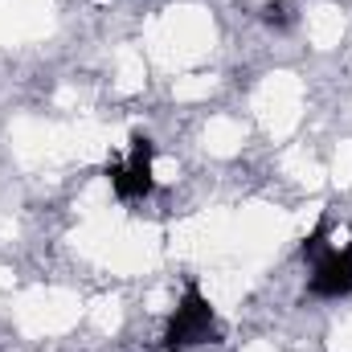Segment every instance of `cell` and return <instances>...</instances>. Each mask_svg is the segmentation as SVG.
Masks as SVG:
<instances>
[{
  "label": "cell",
  "mask_w": 352,
  "mask_h": 352,
  "mask_svg": "<svg viewBox=\"0 0 352 352\" xmlns=\"http://www.w3.org/2000/svg\"><path fill=\"white\" fill-rule=\"evenodd\" d=\"M217 340H221V324L213 316V303L188 278L184 283V295H180V303H176V311H173V320L164 328V349L184 352V349H197V344H217Z\"/></svg>",
  "instance_id": "cell-1"
},
{
  "label": "cell",
  "mask_w": 352,
  "mask_h": 352,
  "mask_svg": "<svg viewBox=\"0 0 352 352\" xmlns=\"http://www.w3.org/2000/svg\"><path fill=\"white\" fill-rule=\"evenodd\" d=\"M152 160H156V144H152L144 131H131V156H127V160H111V164H107V180H111V188H115L123 201L152 197V188H156Z\"/></svg>",
  "instance_id": "cell-2"
},
{
  "label": "cell",
  "mask_w": 352,
  "mask_h": 352,
  "mask_svg": "<svg viewBox=\"0 0 352 352\" xmlns=\"http://www.w3.org/2000/svg\"><path fill=\"white\" fill-rule=\"evenodd\" d=\"M307 291L316 299H340L352 291V242L349 246H332L316 258V274L307 283Z\"/></svg>",
  "instance_id": "cell-3"
},
{
  "label": "cell",
  "mask_w": 352,
  "mask_h": 352,
  "mask_svg": "<svg viewBox=\"0 0 352 352\" xmlns=\"http://www.w3.org/2000/svg\"><path fill=\"white\" fill-rule=\"evenodd\" d=\"M328 234H332V230H328V221H320V226H316V230H311V234L303 238V246H299L303 263H316V258H320V254L328 250Z\"/></svg>",
  "instance_id": "cell-4"
},
{
  "label": "cell",
  "mask_w": 352,
  "mask_h": 352,
  "mask_svg": "<svg viewBox=\"0 0 352 352\" xmlns=\"http://www.w3.org/2000/svg\"><path fill=\"white\" fill-rule=\"evenodd\" d=\"M263 21L266 25H274V29H283V25L291 21V16H287V4H283V0H270V4L263 8Z\"/></svg>",
  "instance_id": "cell-5"
}]
</instances>
